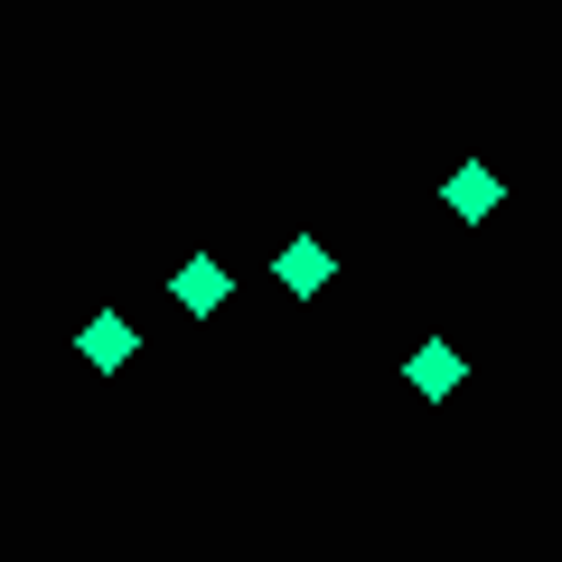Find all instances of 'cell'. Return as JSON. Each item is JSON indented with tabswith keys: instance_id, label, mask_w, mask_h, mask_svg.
Instances as JSON below:
<instances>
[{
	"instance_id": "6da1fadb",
	"label": "cell",
	"mask_w": 562,
	"mask_h": 562,
	"mask_svg": "<svg viewBox=\"0 0 562 562\" xmlns=\"http://www.w3.org/2000/svg\"><path fill=\"white\" fill-rule=\"evenodd\" d=\"M169 301H179V310H188V319H216V310H225V301H235V272H225V262H216V254H188V262H179V272H169Z\"/></svg>"
},
{
	"instance_id": "7a4b0ae2",
	"label": "cell",
	"mask_w": 562,
	"mask_h": 562,
	"mask_svg": "<svg viewBox=\"0 0 562 562\" xmlns=\"http://www.w3.org/2000/svg\"><path fill=\"white\" fill-rule=\"evenodd\" d=\"M272 281L291 291V301H319L328 281H338V254H328L319 235H291V244H281V262H272Z\"/></svg>"
},
{
	"instance_id": "3957f363",
	"label": "cell",
	"mask_w": 562,
	"mask_h": 562,
	"mask_svg": "<svg viewBox=\"0 0 562 562\" xmlns=\"http://www.w3.org/2000/svg\"><path fill=\"white\" fill-rule=\"evenodd\" d=\"M76 347H85V366H94V375H122V366L140 357V338H132V319H122V310H94Z\"/></svg>"
},
{
	"instance_id": "277c9868",
	"label": "cell",
	"mask_w": 562,
	"mask_h": 562,
	"mask_svg": "<svg viewBox=\"0 0 562 562\" xmlns=\"http://www.w3.org/2000/svg\"><path fill=\"white\" fill-rule=\"evenodd\" d=\"M403 384H413L422 403H441V394H460V347H450V338H422L413 357H403Z\"/></svg>"
},
{
	"instance_id": "5b68a950",
	"label": "cell",
	"mask_w": 562,
	"mask_h": 562,
	"mask_svg": "<svg viewBox=\"0 0 562 562\" xmlns=\"http://www.w3.org/2000/svg\"><path fill=\"white\" fill-rule=\"evenodd\" d=\"M497 198H506V188H497V169H487V160H460V169H450V188H441V206H450L460 225L497 216Z\"/></svg>"
}]
</instances>
